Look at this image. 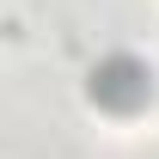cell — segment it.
I'll return each instance as SVG.
<instances>
[{"mask_svg":"<svg viewBox=\"0 0 159 159\" xmlns=\"http://www.w3.org/2000/svg\"><path fill=\"white\" fill-rule=\"evenodd\" d=\"M153 98V74H147V61L135 55H104L98 67H92V104H104V110H141V104Z\"/></svg>","mask_w":159,"mask_h":159,"instance_id":"cell-1","label":"cell"}]
</instances>
